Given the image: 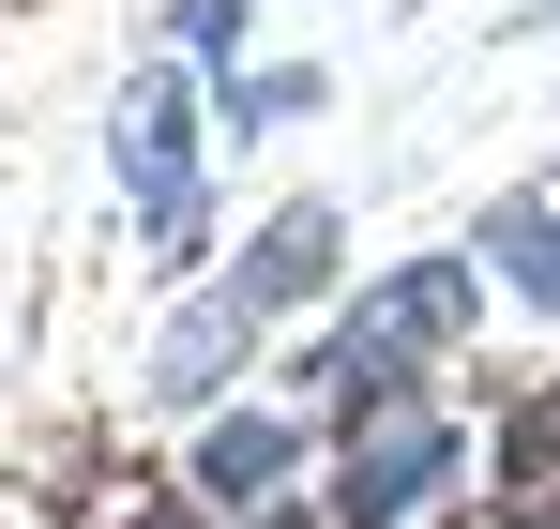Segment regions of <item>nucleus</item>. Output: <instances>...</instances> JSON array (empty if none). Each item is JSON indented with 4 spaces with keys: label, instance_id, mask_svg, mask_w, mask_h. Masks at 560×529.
<instances>
[{
    "label": "nucleus",
    "instance_id": "6e6552de",
    "mask_svg": "<svg viewBox=\"0 0 560 529\" xmlns=\"http://www.w3.org/2000/svg\"><path fill=\"white\" fill-rule=\"evenodd\" d=\"M485 529H560V469H500V515Z\"/></svg>",
    "mask_w": 560,
    "mask_h": 529
},
{
    "label": "nucleus",
    "instance_id": "f03ea898",
    "mask_svg": "<svg viewBox=\"0 0 560 529\" xmlns=\"http://www.w3.org/2000/svg\"><path fill=\"white\" fill-rule=\"evenodd\" d=\"M469 469V424L424 409V393H378V409H334V529H424Z\"/></svg>",
    "mask_w": 560,
    "mask_h": 529
},
{
    "label": "nucleus",
    "instance_id": "f257e3e1",
    "mask_svg": "<svg viewBox=\"0 0 560 529\" xmlns=\"http://www.w3.org/2000/svg\"><path fill=\"white\" fill-rule=\"evenodd\" d=\"M469 318H485L469 258H409V272H378L364 303H349V333L318 349V393H334V409H378V393H409L424 363L455 349Z\"/></svg>",
    "mask_w": 560,
    "mask_h": 529
},
{
    "label": "nucleus",
    "instance_id": "423d86ee",
    "mask_svg": "<svg viewBox=\"0 0 560 529\" xmlns=\"http://www.w3.org/2000/svg\"><path fill=\"white\" fill-rule=\"evenodd\" d=\"M334 258H349V212H334V197H288V212H273V227H258V243H243L228 272H243L273 318H303V303L334 287Z\"/></svg>",
    "mask_w": 560,
    "mask_h": 529
},
{
    "label": "nucleus",
    "instance_id": "9d476101",
    "mask_svg": "<svg viewBox=\"0 0 560 529\" xmlns=\"http://www.w3.org/2000/svg\"><path fill=\"white\" fill-rule=\"evenodd\" d=\"M546 197H560V181H546Z\"/></svg>",
    "mask_w": 560,
    "mask_h": 529
},
{
    "label": "nucleus",
    "instance_id": "20e7f679",
    "mask_svg": "<svg viewBox=\"0 0 560 529\" xmlns=\"http://www.w3.org/2000/svg\"><path fill=\"white\" fill-rule=\"evenodd\" d=\"M303 469H318V424L303 409H212L197 424V499L212 515H288Z\"/></svg>",
    "mask_w": 560,
    "mask_h": 529
},
{
    "label": "nucleus",
    "instance_id": "39448f33",
    "mask_svg": "<svg viewBox=\"0 0 560 529\" xmlns=\"http://www.w3.org/2000/svg\"><path fill=\"white\" fill-rule=\"evenodd\" d=\"M258 333H273V303H258V287H243V272H228V287H212V303H197L183 333H167V349H152V393H167V409H212V393H228V363L258 349Z\"/></svg>",
    "mask_w": 560,
    "mask_h": 529
},
{
    "label": "nucleus",
    "instance_id": "7ed1b4c3",
    "mask_svg": "<svg viewBox=\"0 0 560 529\" xmlns=\"http://www.w3.org/2000/svg\"><path fill=\"white\" fill-rule=\"evenodd\" d=\"M121 212L152 258H197V61H152L121 106Z\"/></svg>",
    "mask_w": 560,
    "mask_h": 529
},
{
    "label": "nucleus",
    "instance_id": "1a4fd4ad",
    "mask_svg": "<svg viewBox=\"0 0 560 529\" xmlns=\"http://www.w3.org/2000/svg\"><path fill=\"white\" fill-rule=\"evenodd\" d=\"M106 529H212V499H197V484H152V499H121Z\"/></svg>",
    "mask_w": 560,
    "mask_h": 529
},
{
    "label": "nucleus",
    "instance_id": "0eeeda50",
    "mask_svg": "<svg viewBox=\"0 0 560 529\" xmlns=\"http://www.w3.org/2000/svg\"><path fill=\"white\" fill-rule=\"evenodd\" d=\"M469 272H500L515 303H546V318H560V197H485V227H469Z\"/></svg>",
    "mask_w": 560,
    "mask_h": 529
}]
</instances>
